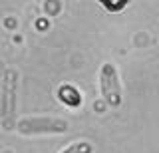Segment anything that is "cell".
Segmentation results:
<instances>
[{"label":"cell","instance_id":"6","mask_svg":"<svg viewBox=\"0 0 159 153\" xmlns=\"http://www.w3.org/2000/svg\"><path fill=\"white\" fill-rule=\"evenodd\" d=\"M102 6L106 8V10H109V12H119V10H123V8L127 6V0H123V2H119V4H107V2H102Z\"/></svg>","mask_w":159,"mask_h":153},{"label":"cell","instance_id":"4","mask_svg":"<svg viewBox=\"0 0 159 153\" xmlns=\"http://www.w3.org/2000/svg\"><path fill=\"white\" fill-rule=\"evenodd\" d=\"M56 97H58L60 103H64V106L70 107V110H78V107H82V103H84L82 92H80L74 83H62V86H58Z\"/></svg>","mask_w":159,"mask_h":153},{"label":"cell","instance_id":"2","mask_svg":"<svg viewBox=\"0 0 159 153\" xmlns=\"http://www.w3.org/2000/svg\"><path fill=\"white\" fill-rule=\"evenodd\" d=\"M70 129V123L64 117L56 115H26L16 121V133L24 137L38 135H64Z\"/></svg>","mask_w":159,"mask_h":153},{"label":"cell","instance_id":"5","mask_svg":"<svg viewBox=\"0 0 159 153\" xmlns=\"http://www.w3.org/2000/svg\"><path fill=\"white\" fill-rule=\"evenodd\" d=\"M60 153H93V145L88 139H80V141H72L70 145H66Z\"/></svg>","mask_w":159,"mask_h":153},{"label":"cell","instance_id":"1","mask_svg":"<svg viewBox=\"0 0 159 153\" xmlns=\"http://www.w3.org/2000/svg\"><path fill=\"white\" fill-rule=\"evenodd\" d=\"M20 74L14 68H6L0 80V125L4 131L16 129V96Z\"/></svg>","mask_w":159,"mask_h":153},{"label":"cell","instance_id":"3","mask_svg":"<svg viewBox=\"0 0 159 153\" xmlns=\"http://www.w3.org/2000/svg\"><path fill=\"white\" fill-rule=\"evenodd\" d=\"M98 86H99V96L106 101L107 107L117 110L123 103V88L121 80H119V72L116 68V64L111 62H103L98 74Z\"/></svg>","mask_w":159,"mask_h":153}]
</instances>
